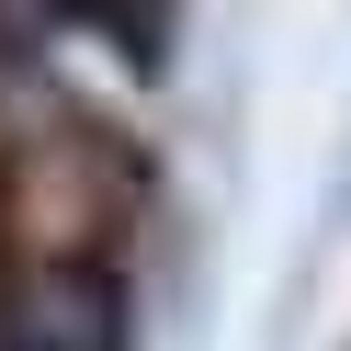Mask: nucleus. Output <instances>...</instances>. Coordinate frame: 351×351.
Here are the masks:
<instances>
[{
  "mask_svg": "<svg viewBox=\"0 0 351 351\" xmlns=\"http://www.w3.org/2000/svg\"><path fill=\"white\" fill-rule=\"evenodd\" d=\"M0 351H125V295L114 272H34L0 306Z\"/></svg>",
  "mask_w": 351,
  "mask_h": 351,
  "instance_id": "obj_1",
  "label": "nucleus"
}]
</instances>
